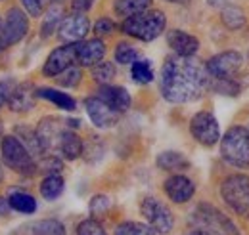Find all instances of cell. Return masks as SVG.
<instances>
[{"label": "cell", "instance_id": "74e56055", "mask_svg": "<svg viewBox=\"0 0 249 235\" xmlns=\"http://www.w3.org/2000/svg\"><path fill=\"white\" fill-rule=\"evenodd\" d=\"M213 88L217 90V92H220V94H224V96H236L238 94V86L232 83V79H228V81H217V86H213Z\"/></svg>", "mask_w": 249, "mask_h": 235}, {"label": "cell", "instance_id": "cb8c5ba5", "mask_svg": "<svg viewBox=\"0 0 249 235\" xmlns=\"http://www.w3.org/2000/svg\"><path fill=\"white\" fill-rule=\"evenodd\" d=\"M220 21H222L228 29L238 31L246 25L248 17H246V14H244V10H242V8L228 4V6H224V8H222V12H220Z\"/></svg>", "mask_w": 249, "mask_h": 235}, {"label": "cell", "instance_id": "ee69618b", "mask_svg": "<svg viewBox=\"0 0 249 235\" xmlns=\"http://www.w3.org/2000/svg\"><path fill=\"white\" fill-rule=\"evenodd\" d=\"M169 2H173V4H186L190 0H169Z\"/></svg>", "mask_w": 249, "mask_h": 235}, {"label": "cell", "instance_id": "3957f363", "mask_svg": "<svg viewBox=\"0 0 249 235\" xmlns=\"http://www.w3.org/2000/svg\"><path fill=\"white\" fill-rule=\"evenodd\" d=\"M190 220L194 228L203 230L207 235H240L238 228L226 214H222L217 206L207 205V203L196 206Z\"/></svg>", "mask_w": 249, "mask_h": 235}, {"label": "cell", "instance_id": "60d3db41", "mask_svg": "<svg viewBox=\"0 0 249 235\" xmlns=\"http://www.w3.org/2000/svg\"><path fill=\"white\" fill-rule=\"evenodd\" d=\"M10 203H8V199H2L0 197V216H8L10 214Z\"/></svg>", "mask_w": 249, "mask_h": 235}, {"label": "cell", "instance_id": "f1b7e54d", "mask_svg": "<svg viewBox=\"0 0 249 235\" xmlns=\"http://www.w3.org/2000/svg\"><path fill=\"white\" fill-rule=\"evenodd\" d=\"M115 65L109 63V61H98L96 65H92V79L98 84H109L113 79H115Z\"/></svg>", "mask_w": 249, "mask_h": 235}, {"label": "cell", "instance_id": "484cf974", "mask_svg": "<svg viewBox=\"0 0 249 235\" xmlns=\"http://www.w3.org/2000/svg\"><path fill=\"white\" fill-rule=\"evenodd\" d=\"M8 203H10V206L16 212H21V214L36 212V199L33 195H29V193H23V191H14L8 197Z\"/></svg>", "mask_w": 249, "mask_h": 235}, {"label": "cell", "instance_id": "ffe728a7", "mask_svg": "<svg viewBox=\"0 0 249 235\" xmlns=\"http://www.w3.org/2000/svg\"><path fill=\"white\" fill-rule=\"evenodd\" d=\"M83 149L85 144L83 140L69 128H63L62 136H60V142H58V153H62L63 159L67 161H75L83 155Z\"/></svg>", "mask_w": 249, "mask_h": 235}, {"label": "cell", "instance_id": "ab89813d", "mask_svg": "<svg viewBox=\"0 0 249 235\" xmlns=\"http://www.w3.org/2000/svg\"><path fill=\"white\" fill-rule=\"evenodd\" d=\"M12 83L10 81H0V107L4 103H8V98H10V92H12Z\"/></svg>", "mask_w": 249, "mask_h": 235}, {"label": "cell", "instance_id": "2e32d148", "mask_svg": "<svg viewBox=\"0 0 249 235\" xmlns=\"http://www.w3.org/2000/svg\"><path fill=\"white\" fill-rule=\"evenodd\" d=\"M163 189L173 203H188L196 193L194 182L182 174H175V176L167 178L163 184Z\"/></svg>", "mask_w": 249, "mask_h": 235}, {"label": "cell", "instance_id": "1f68e13d", "mask_svg": "<svg viewBox=\"0 0 249 235\" xmlns=\"http://www.w3.org/2000/svg\"><path fill=\"white\" fill-rule=\"evenodd\" d=\"M138 59V52L128 42H119L115 48V61L121 65H132Z\"/></svg>", "mask_w": 249, "mask_h": 235}, {"label": "cell", "instance_id": "30bf717a", "mask_svg": "<svg viewBox=\"0 0 249 235\" xmlns=\"http://www.w3.org/2000/svg\"><path fill=\"white\" fill-rule=\"evenodd\" d=\"M242 65H244L242 54H238L234 50H228V52L213 56L205 63V69H207L209 77H213L215 81H228V79H234L240 73Z\"/></svg>", "mask_w": 249, "mask_h": 235}, {"label": "cell", "instance_id": "f35d334b", "mask_svg": "<svg viewBox=\"0 0 249 235\" xmlns=\"http://www.w3.org/2000/svg\"><path fill=\"white\" fill-rule=\"evenodd\" d=\"M94 0H73L71 2V10L75 14H87L90 8H92Z\"/></svg>", "mask_w": 249, "mask_h": 235}, {"label": "cell", "instance_id": "4fadbf2b", "mask_svg": "<svg viewBox=\"0 0 249 235\" xmlns=\"http://www.w3.org/2000/svg\"><path fill=\"white\" fill-rule=\"evenodd\" d=\"M85 109H87V115L92 120V124L98 128H111L119 120V113L113 111L109 105H106L98 96L85 100Z\"/></svg>", "mask_w": 249, "mask_h": 235}, {"label": "cell", "instance_id": "7a4b0ae2", "mask_svg": "<svg viewBox=\"0 0 249 235\" xmlns=\"http://www.w3.org/2000/svg\"><path fill=\"white\" fill-rule=\"evenodd\" d=\"M165 25H167V17L161 10H146L142 14L124 17L121 29L124 34L132 38H138L142 42H152L165 31Z\"/></svg>", "mask_w": 249, "mask_h": 235}, {"label": "cell", "instance_id": "277c9868", "mask_svg": "<svg viewBox=\"0 0 249 235\" xmlns=\"http://www.w3.org/2000/svg\"><path fill=\"white\" fill-rule=\"evenodd\" d=\"M220 155L222 159L236 167L249 168V134L244 126H232L220 140Z\"/></svg>", "mask_w": 249, "mask_h": 235}, {"label": "cell", "instance_id": "e575fe53", "mask_svg": "<svg viewBox=\"0 0 249 235\" xmlns=\"http://www.w3.org/2000/svg\"><path fill=\"white\" fill-rule=\"evenodd\" d=\"M109 206H111L109 197H106V195H96L92 201H90V214H92L94 218H98V216L106 214Z\"/></svg>", "mask_w": 249, "mask_h": 235}, {"label": "cell", "instance_id": "b9f144b4", "mask_svg": "<svg viewBox=\"0 0 249 235\" xmlns=\"http://www.w3.org/2000/svg\"><path fill=\"white\" fill-rule=\"evenodd\" d=\"M230 2H232V0H207V4H209V6H215V8H220V6L224 8V6H228Z\"/></svg>", "mask_w": 249, "mask_h": 235}, {"label": "cell", "instance_id": "836d02e7", "mask_svg": "<svg viewBox=\"0 0 249 235\" xmlns=\"http://www.w3.org/2000/svg\"><path fill=\"white\" fill-rule=\"evenodd\" d=\"M77 235H107L106 230L102 228V224L94 218H89V220H83L77 228Z\"/></svg>", "mask_w": 249, "mask_h": 235}, {"label": "cell", "instance_id": "603a6c76", "mask_svg": "<svg viewBox=\"0 0 249 235\" xmlns=\"http://www.w3.org/2000/svg\"><path fill=\"white\" fill-rule=\"evenodd\" d=\"M157 167L161 170H169V172H175V170H184L190 167L188 159L178 153V151H163L157 155Z\"/></svg>", "mask_w": 249, "mask_h": 235}, {"label": "cell", "instance_id": "7402d4cb", "mask_svg": "<svg viewBox=\"0 0 249 235\" xmlns=\"http://www.w3.org/2000/svg\"><path fill=\"white\" fill-rule=\"evenodd\" d=\"M35 94H36V98H42V100H48V101L56 103V105H58L60 109H63V111H75V107H77L75 100H73L69 94H63V92H60V90L36 88L35 90Z\"/></svg>", "mask_w": 249, "mask_h": 235}, {"label": "cell", "instance_id": "8d00e7d4", "mask_svg": "<svg viewBox=\"0 0 249 235\" xmlns=\"http://www.w3.org/2000/svg\"><path fill=\"white\" fill-rule=\"evenodd\" d=\"M115 31V23L109 19V17H100L94 25V33L98 36H106V34H111Z\"/></svg>", "mask_w": 249, "mask_h": 235}, {"label": "cell", "instance_id": "f6af8a7d", "mask_svg": "<svg viewBox=\"0 0 249 235\" xmlns=\"http://www.w3.org/2000/svg\"><path fill=\"white\" fill-rule=\"evenodd\" d=\"M4 136V124H2V120H0V138Z\"/></svg>", "mask_w": 249, "mask_h": 235}, {"label": "cell", "instance_id": "5bb4252c", "mask_svg": "<svg viewBox=\"0 0 249 235\" xmlns=\"http://www.w3.org/2000/svg\"><path fill=\"white\" fill-rule=\"evenodd\" d=\"M89 29H90V23L85 14H71L63 17L60 23V38L67 44H75L87 36Z\"/></svg>", "mask_w": 249, "mask_h": 235}, {"label": "cell", "instance_id": "f546056e", "mask_svg": "<svg viewBox=\"0 0 249 235\" xmlns=\"http://www.w3.org/2000/svg\"><path fill=\"white\" fill-rule=\"evenodd\" d=\"M115 235H157L152 226L142 222H123L115 228Z\"/></svg>", "mask_w": 249, "mask_h": 235}, {"label": "cell", "instance_id": "7c38bea8", "mask_svg": "<svg viewBox=\"0 0 249 235\" xmlns=\"http://www.w3.org/2000/svg\"><path fill=\"white\" fill-rule=\"evenodd\" d=\"M75 63H77V59H75V44H63L46 58L42 73H44V77H58L60 73H63L69 67H73Z\"/></svg>", "mask_w": 249, "mask_h": 235}, {"label": "cell", "instance_id": "4dcf8cb0", "mask_svg": "<svg viewBox=\"0 0 249 235\" xmlns=\"http://www.w3.org/2000/svg\"><path fill=\"white\" fill-rule=\"evenodd\" d=\"M60 23H62V10L56 6V8H50L48 10V14H46V17H44V21H42V36L44 38H48L54 31L60 27Z\"/></svg>", "mask_w": 249, "mask_h": 235}, {"label": "cell", "instance_id": "9c48e42d", "mask_svg": "<svg viewBox=\"0 0 249 235\" xmlns=\"http://www.w3.org/2000/svg\"><path fill=\"white\" fill-rule=\"evenodd\" d=\"M190 132L197 144L205 147H213L220 140L218 120L209 111H199L190 120Z\"/></svg>", "mask_w": 249, "mask_h": 235}, {"label": "cell", "instance_id": "83f0119b", "mask_svg": "<svg viewBox=\"0 0 249 235\" xmlns=\"http://www.w3.org/2000/svg\"><path fill=\"white\" fill-rule=\"evenodd\" d=\"M130 75H132V81L138 83V84H148L154 81V67L148 59H136L132 65H130Z\"/></svg>", "mask_w": 249, "mask_h": 235}, {"label": "cell", "instance_id": "8992f818", "mask_svg": "<svg viewBox=\"0 0 249 235\" xmlns=\"http://www.w3.org/2000/svg\"><path fill=\"white\" fill-rule=\"evenodd\" d=\"M2 161L8 168H12L18 174H33L36 170V161L29 153V149L23 146L18 136H6L0 144Z\"/></svg>", "mask_w": 249, "mask_h": 235}, {"label": "cell", "instance_id": "9a60e30c", "mask_svg": "<svg viewBox=\"0 0 249 235\" xmlns=\"http://www.w3.org/2000/svg\"><path fill=\"white\" fill-rule=\"evenodd\" d=\"M106 56V44L100 38L75 42V59L83 67H92Z\"/></svg>", "mask_w": 249, "mask_h": 235}, {"label": "cell", "instance_id": "d590c367", "mask_svg": "<svg viewBox=\"0 0 249 235\" xmlns=\"http://www.w3.org/2000/svg\"><path fill=\"white\" fill-rule=\"evenodd\" d=\"M21 2L31 17H40L44 12V6H46V0H21Z\"/></svg>", "mask_w": 249, "mask_h": 235}, {"label": "cell", "instance_id": "6da1fadb", "mask_svg": "<svg viewBox=\"0 0 249 235\" xmlns=\"http://www.w3.org/2000/svg\"><path fill=\"white\" fill-rule=\"evenodd\" d=\"M205 65L194 58L169 56L161 67V94L171 103H190L209 88Z\"/></svg>", "mask_w": 249, "mask_h": 235}, {"label": "cell", "instance_id": "5b68a950", "mask_svg": "<svg viewBox=\"0 0 249 235\" xmlns=\"http://www.w3.org/2000/svg\"><path fill=\"white\" fill-rule=\"evenodd\" d=\"M220 197L236 214L249 218V176L232 174L220 184Z\"/></svg>", "mask_w": 249, "mask_h": 235}, {"label": "cell", "instance_id": "ac0fdd59", "mask_svg": "<svg viewBox=\"0 0 249 235\" xmlns=\"http://www.w3.org/2000/svg\"><path fill=\"white\" fill-rule=\"evenodd\" d=\"M98 98L109 105L113 111H117L119 115L124 113L130 107V94L123 86H111V84H104L98 90Z\"/></svg>", "mask_w": 249, "mask_h": 235}, {"label": "cell", "instance_id": "c3c4849f", "mask_svg": "<svg viewBox=\"0 0 249 235\" xmlns=\"http://www.w3.org/2000/svg\"><path fill=\"white\" fill-rule=\"evenodd\" d=\"M0 27H2V25H0Z\"/></svg>", "mask_w": 249, "mask_h": 235}, {"label": "cell", "instance_id": "d4e9b609", "mask_svg": "<svg viewBox=\"0 0 249 235\" xmlns=\"http://www.w3.org/2000/svg\"><path fill=\"white\" fill-rule=\"evenodd\" d=\"M150 4H152V0H117L113 4V10L121 17H130V16L146 12L150 8Z\"/></svg>", "mask_w": 249, "mask_h": 235}, {"label": "cell", "instance_id": "bcb514c9", "mask_svg": "<svg viewBox=\"0 0 249 235\" xmlns=\"http://www.w3.org/2000/svg\"><path fill=\"white\" fill-rule=\"evenodd\" d=\"M2 176H4V170H2V165H0V182H2Z\"/></svg>", "mask_w": 249, "mask_h": 235}, {"label": "cell", "instance_id": "7dc6e473", "mask_svg": "<svg viewBox=\"0 0 249 235\" xmlns=\"http://www.w3.org/2000/svg\"><path fill=\"white\" fill-rule=\"evenodd\" d=\"M248 134H249V130H248Z\"/></svg>", "mask_w": 249, "mask_h": 235}, {"label": "cell", "instance_id": "d6a6232c", "mask_svg": "<svg viewBox=\"0 0 249 235\" xmlns=\"http://www.w3.org/2000/svg\"><path fill=\"white\" fill-rule=\"evenodd\" d=\"M81 79H83L81 71H79V69L73 65V67L65 69L63 73H60V75H58V84H60V86H65V88H75V86H79Z\"/></svg>", "mask_w": 249, "mask_h": 235}, {"label": "cell", "instance_id": "e0dca14e", "mask_svg": "<svg viewBox=\"0 0 249 235\" xmlns=\"http://www.w3.org/2000/svg\"><path fill=\"white\" fill-rule=\"evenodd\" d=\"M167 44L173 48L175 56L180 58H194V54L199 50V40L186 31L173 29L167 33Z\"/></svg>", "mask_w": 249, "mask_h": 235}, {"label": "cell", "instance_id": "4316f807", "mask_svg": "<svg viewBox=\"0 0 249 235\" xmlns=\"http://www.w3.org/2000/svg\"><path fill=\"white\" fill-rule=\"evenodd\" d=\"M63 185L65 184H63V178L60 174H48L40 184V195L48 201H54L63 193Z\"/></svg>", "mask_w": 249, "mask_h": 235}, {"label": "cell", "instance_id": "44dd1931", "mask_svg": "<svg viewBox=\"0 0 249 235\" xmlns=\"http://www.w3.org/2000/svg\"><path fill=\"white\" fill-rule=\"evenodd\" d=\"M16 235H65V226L60 220H38L21 226Z\"/></svg>", "mask_w": 249, "mask_h": 235}, {"label": "cell", "instance_id": "ba28073f", "mask_svg": "<svg viewBox=\"0 0 249 235\" xmlns=\"http://www.w3.org/2000/svg\"><path fill=\"white\" fill-rule=\"evenodd\" d=\"M29 33V17L19 8H10L6 14V21L0 27V50L10 48L23 40Z\"/></svg>", "mask_w": 249, "mask_h": 235}, {"label": "cell", "instance_id": "52a82bcc", "mask_svg": "<svg viewBox=\"0 0 249 235\" xmlns=\"http://www.w3.org/2000/svg\"><path fill=\"white\" fill-rule=\"evenodd\" d=\"M142 216L148 220V226L154 228L156 234H171L175 228V216L171 212V208L161 203L156 197H146L140 205Z\"/></svg>", "mask_w": 249, "mask_h": 235}, {"label": "cell", "instance_id": "d6986e66", "mask_svg": "<svg viewBox=\"0 0 249 235\" xmlns=\"http://www.w3.org/2000/svg\"><path fill=\"white\" fill-rule=\"evenodd\" d=\"M35 98H36L35 90L31 88V84L25 83V84H19V86L12 88L10 98H8V105H10L12 111H19V113L29 111L35 105Z\"/></svg>", "mask_w": 249, "mask_h": 235}, {"label": "cell", "instance_id": "8fae6325", "mask_svg": "<svg viewBox=\"0 0 249 235\" xmlns=\"http://www.w3.org/2000/svg\"><path fill=\"white\" fill-rule=\"evenodd\" d=\"M36 138H38V144L42 147L44 155H56L58 153V142H60V136L63 132V126L60 124V118L56 117H46L42 118L36 126Z\"/></svg>", "mask_w": 249, "mask_h": 235}, {"label": "cell", "instance_id": "7bdbcfd3", "mask_svg": "<svg viewBox=\"0 0 249 235\" xmlns=\"http://www.w3.org/2000/svg\"><path fill=\"white\" fill-rule=\"evenodd\" d=\"M184 235H207L203 230H199V228H192V230H188Z\"/></svg>", "mask_w": 249, "mask_h": 235}]
</instances>
